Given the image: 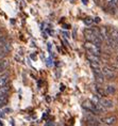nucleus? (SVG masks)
Instances as JSON below:
<instances>
[{
    "label": "nucleus",
    "instance_id": "f8f14e48",
    "mask_svg": "<svg viewBox=\"0 0 118 126\" xmlns=\"http://www.w3.org/2000/svg\"><path fill=\"white\" fill-rule=\"evenodd\" d=\"M106 1L107 7L110 8H116L118 5V0H105Z\"/></svg>",
    "mask_w": 118,
    "mask_h": 126
},
{
    "label": "nucleus",
    "instance_id": "f3484780",
    "mask_svg": "<svg viewBox=\"0 0 118 126\" xmlns=\"http://www.w3.org/2000/svg\"><path fill=\"white\" fill-rule=\"evenodd\" d=\"M94 21H95V23H99V21H100V18H99V17H96Z\"/></svg>",
    "mask_w": 118,
    "mask_h": 126
},
{
    "label": "nucleus",
    "instance_id": "dca6fc26",
    "mask_svg": "<svg viewBox=\"0 0 118 126\" xmlns=\"http://www.w3.org/2000/svg\"><path fill=\"white\" fill-rule=\"evenodd\" d=\"M45 126H54V124L52 122H48V123H46Z\"/></svg>",
    "mask_w": 118,
    "mask_h": 126
},
{
    "label": "nucleus",
    "instance_id": "6ab92c4d",
    "mask_svg": "<svg viewBox=\"0 0 118 126\" xmlns=\"http://www.w3.org/2000/svg\"><path fill=\"white\" fill-rule=\"evenodd\" d=\"M116 61H117V63H118V56L116 57Z\"/></svg>",
    "mask_w": 118,
    "mask_h": 126
},
{
    "label": "nucleus",
    "instance_id": "9b49d317",
    "mask_svg": "<svg viewBox=\"0 0 118 126\" xmlns=\"http://www.w3.org/2000/svg\"><path fill=\"white\" fill-rule=\"evenodd\" d=\"M8 102V94H2L0 95V107L4 106Z\"/></svg>",
    "mask_w": 118,
    "mask_h": 126
},
{
    "label": "nucleus",
    "instance_id": "423d86ee",
    "mask_svg": "<svg viewBox=\"0 0 118 126\" xmlns=\"http://www.w3.org/2000/svg\"><path fill=\"white\" fill-rule=\"evenodd\" d=\"M84 36H85L86 40L89 41V42H93V41L95 40L96 34H95V31L93 30V28H87V29H85V31H84Z\"/></svg>",
    "mask_w": 118,
    "mask_h": 126
},
{
    "label": "nucleus",
    "instance_id": "aec40b11",
    "mask_svg": "<svg viewBox=\"0 0 118 126\" xmlns=\"http://www.w3.org/2000/svg\"><path fill=\"white\" fill-rule=\"evenodd\" d=\"M107 126H112V125H107Z\"/></svg>",
    "mask_w": 118,
    "mask_h": 126
},
{
    "label": "nucleus",
    "instance_id": "4468645a",
    "mask_svg": "<svg viewBox=\"0 0 118 126\" xmlns=\"http://www.w3.org/2000/svg\"><path fill=\"white\" fill-rule=\"evenodd\" d=\"M89 65L93 70H98L100 68V62H89Z\"/></svg>",
    "mask_w": 118,
    "mask_h": 126
},
{
    "label": "nucleus",
    "instance_id": "2eb2a0df",
    "mask_svg": "<svg viewBox=\"0 0 118 126\" xmlns=\"http://www.w3.org/2000/svg\"><path fill=\"white\" fill-rule=\"evenodd\" d=\"M93 21H94V20H93L92 18L87 17V18H85V19H84V24H85V25H87V26H89V25H91Z\"/></svg>",
    "mask_w": 118,
    "mask_h": 126
},
{
    "label": "nucleus",
    "instance_id": "1a4fd4ad",
    "mask_svg": "<svg viewBox=\"0 0 118 126\" xmlns=\"http://www.w3.org/2000/svg\"><path fill=\"white\" fill-rule=\"evenodd\" d=\"M104 91L106 95H112V94H115V92H116V88L114 86H107L106 88H104Z\"/></svg>",
    "mask_w": 118,
    "mask_h": 126
},
{
    "label": "nucleus",
    "instance_id": "7ed1b4c3",
    "mask_svg": "<svg viewBox=\"0 0 118 126\" xmlns=\"http://www.w3.org/2000/svg\"><path fill=\"white\" fill-rule=\"evenodd\" d=\"M101 73L104 76V78H107V79H113L116 76V71L112 66H104L101 70Z\"/></svg>",
    "mask_w": 118,
    "mask_h": 126
},
{
    "label": "nucleus",
    "instance_id": "9d476101",
    "mask_svg": "<svg viewBox=\"0 0 118 126\" xmlns=\"http://www.w3.org/2000/svg\"><path fill=\"white\" fill-rule=\"evenodd\" d=\"M9 91H10V84L7 83L5 86L0 88V95H2V94H8Z\"/></svg>",
    "mask_w": 118,
    "mask_h": 126
},
{
    "label": "nucleus",
    "instance_id": "ddd939ff",
    "mask_svg": "<svg viewBox=\"0 0 118 126\" xmlns=\"http://www.w3.org/2000/svg\"><path fill=\"white\" fill-rule=\"evenodd\" d=\"M8 61H0V73L5 71V68L8 67Z\"/></svg>",
    "mask_w": 118,
    "mask_h": 126
},
{
    "label": "nucleus",
    "instance_id": "0eeeda50",
    "mask_svg": "<svg viewBox=\"0 0 118 126\" xmlns=\"http://www.w3.org/2000/svg\"><path fill=\"white\" fill-rule=\"evenodd\" d=\"M86 59L89 62H100V56H96L89 51H86Z\"/></svg>",
    "mask_w": 118,
    "mask_h": 126
},
{
    "label": "nucleus",
    "instance_id": "a211bd4d",
    "mask_svg": "<svg viewBox=\"0 0 118 126\" xmlns=\"http://www.w3.org/2000/svg\"><path fill=\"white\" fill-rule=\"evenodd\" d=\"M82 1H83V3H84V4L87 3V0H82Z\"/></svg>",
    "mask_w": 118,
    "mask_h": 126
},
{
    "label": "nucleus",
    "instance_id": "39448f33",
    "mask_svg": "<svg viewBox=\"0 0 118 126\" xmlns=\"http://www.w3.org/2000/svg\"><path fill=\"white\" fill-rule=\"evenodd\" d=\"M99 121H100L101 123H103V124H105V125H114L115 123H116L117 119H116V116H114V115H107V116L100 118Z\"/></svg>",
    "mask_w": 118,
    "mask_h": 126
},
{
    "label": "nucleus",
    "instance_id": "f03ea898",
    "mask_svg": "<svg viewBox=\"0 0 118 126\" xmlns=\"http://www.w3.org/2000/svg\"><path fill=\"white\" fill-rule=\"evenodd\" d=\"M82 107H83V108H84L85 110H87V111H89V112L95 113V114H98V113H99V110L97 109L96 105L92 102L91 99H86V100H84V102L82 103Z\"/></svg>",
    "mask_w": 118,
    "mask_h": 126
},
{
    "label": "nucleus",
    "instance_id": "f257e3e1",
    "mask_svg": "<svg viewBox=\"0 0 118 126\" xmlns=\"http://www.w3.org/2000/svg\"><path fill=\"white\" fill-rule=\"evenodd\" d=\"M84 48L86 49V51H89L92 53H94L96 56H100L101 55V49L100 47L96 46L93 42H89V41H86L84 44Z\"/></svg>",
    "mask_w": 118,
    "mask_h": 126
},
{
    "label": "nucleus",
    "instance_id": "6e6552de",
    "mask_svg": "<svg viewBox=\"0 0 118 126\" xmlns=\"http://www.w3.org/2000/svg\"><path fill=\"white\" fill-rule=\"evenodd\" d=\"M9 78H10L9 74H3V75L0 76V88L5 86V84L9 82Z\"/></svg>",
    "mask_w": 118,
    "mask_h": 126
},
{
    "label": "nucleus",
    "instance_id": "20e7f679",
    "mask_svg": "<svg viewBox=\"0 0 118 126\" xmlns=\"http://www.w3.org/2000/svg\"><path fill=\"white\" fill-rule=\"evenodd\" d=\"M100 105L103 107L105 110L112 109L114 107V102L110 98H104V97H100Z\"/></svg>",
    "mask_w": 118,
    "mask_h": 126
}]
</instances>
